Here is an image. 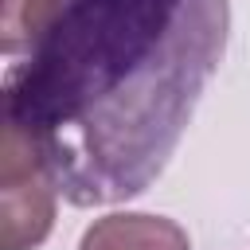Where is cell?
Here are the masks:
<instances>
[{"instance_id": "cell-1", "label": "cell", "mask_w": 250, "mask_h": 250, "mask_svg": "<svg viewBox=\"0 0 250 250\" xmlns=\"http://www.w3.org/2000/svg\"><path fill=\"white\" fill-rule=\"evenodd\" d=\"M230 35V0H66L4 74V125L74 207L141 195L176 152Z\"/></svg>"}, {"instance_id": "cell-2", "label": "cell", "mask_w": 250, "mask_h": 250, "mask_svg": "<svg viewBox=\"0 0 250 250\" xmlns=\"http://www.w3.org/2000/svg\"><path fill=\"white\" fill-rule=\"evenodd\" d=\"M55 195L59 184L47 172L43 156L31 141L4 125V156H0V250H35L55 227Z\"/></svg>"}, {"instance_id": "cell-3", "label": "cell", "mask_w": 250, "mask_h": 250, "mask_svg": "<svg viewBox=\"0 0 250 250\" xmlns=\"http://www.w3.org/2000/svg\"><path fill=\"white\" fill-rule=\"evenodd\" d=\"M78 250H191L188 230L164 215L117 211L82 230Z\"/></svg>"}, {"instance_id": "cell-4", "label": "cell", "mask_w": 250, "mask_h": 250, "mask_svg": "<svg viewBox=\"0 0 250 250\" xmlns=\"http://www.w3.org/2000/svg\"><path fill=\"white\" fill-rule=\"evenodd\" d=\"M66 0H4L0 8V47L8 59H16L20 51H27L43 31L47 23L59 16Z\"/></svg>"}]
</instances>
